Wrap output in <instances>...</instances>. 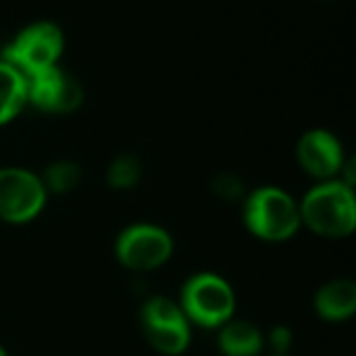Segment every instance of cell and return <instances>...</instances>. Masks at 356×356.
Segmentation results:
<instances>
[{
    "mask_svg": "<svg viewBox=\"0 0 356 356\" xmlns=\"http://www.w3.org/2000/svg\"><path fill=\"white\" fill-rule=\"evenodd\" d=\"M300 221L323 238H346L356 227L355 192L344 181L315 186L298 204Z\"/></svg>",
    "mask_w": 356,
    "mask_h": 356,
    "instance_id": "obj_1",
    "label": "cell"
},
{
    "mask_svg": "<svg viewBox=\"0 0 356 356\" xmlns=\"http://www.w3.org/2000/svg\"><path fill=\"white\" fill-rule=\"evenodd\" d=\"M246 227L265 242L290 240L300 227V209L282 188L265 186L254 190L244 204Z\"/></svg>",
    "mask_w": 356,
    "mask_h": 356,
    "instance_id": "obj_2",
    "label": "cell"
},
{
    "mask_svg": "<svg viewBox=\"0 0 356 356\" xmlns=\"http://www.w3.org/2000/svg\"><path fill=\"white\" fill-rule=\"evenodd\" d=\"M65 50L63 29L52 21H33L17 31L4 46L2 58L17 67L25 77L58 65Z\"/></svg>",
    "mask_w": 356,
    "mask_h": 356,
    "instance_id": "obj_3",
    "label": "cell"
},
{
    "mask_svg": "<svg viewBox=\"0 0 356 356\" xmlns=\"http://www.w3.org/2000/svg\"><path fill=\"white\" fill-rule=\"evenodd\" d=\"M181 311L200 327H221L232 321L236 296L232 286L215 273H198L181 290Z\"/></svg>",
    "mask_w": 356,
    "mask_h": 356,
    "instance_id": "obj_4",
    "label": "cell"
},
{
    "mask_svg": "<svg viewBox=\"0 0 356 356\" xmlns=\"http://www.w3.org/2000/svg\"><path fill=\"white\" fill-rule=\"evenodd\" d=\"M142 332L161 355L177 356L190 346V321L181 307L169 298H152L144 305Z\"/></svg>",
    "mask_w": 356,
    "mask_h": 356,
    "instance_id": "obj_5",
    "label": "cell"
},
{
    "mask_svg": "<svg viewBox=\"0 0 356 356\" xmlns=\"http://www.w3.org/2000/svg\"><path fill=\"white\" fill-rule=\"evenodd\" d=\"M42 179L21 167L0 169V219L6 223H27L46 204Z\"/></svg>",
    "mask_w": 356,
    "mask_h": 356,
    "instance_id": "obj_6",
    "label": "cell"
},
{
    "mask_svg": "<svg viewBox=\"0 0 356 356\" xmlns=\"http://www.w3.org/2000/svg\"><path fill=\"white\" fill-rule=\"evenodd\" d=\"M119 263L131 271H152L165 265L173 254L171 236L156 225H131L119 238L115 246Z\"/></svg>",
    "mask_w": 356,
    "mask_h": 356,
    "instance_id": "obj_7",
    "label": "cell"
},
{
    "mask_svg": "<svg viewBox=\"0 0 356 356\" xmlns=\"http://www.w3.org/2000/svg\"><path fill=\"white\" fill-rule=\"evenodd\" d=\"M25 81H27V102L42 113L69 115L77 111L79 104L83 102L81 83L58 65L27 75Z\"/></svg>",
    "mask_w": 356,
    "mask_h": 356,
    "instance_id": "obj_8",
    "label": "cell"
},
{
    "mask_svg": "<svg viewBox=\"0 0 356 356\" xmlns=\"http://www.w3.org/2000/svg\"><path fill=\"white\" fill-rule=\"evenodd\" d=\"M296 156L300 167L317 179L330 181L344 169L342 142L327 129H309L302 134L296 146Z\"/></svg>",
    "mask_w": 356,
    "mask_h": 356,
    "instance_id": "obj_9",
    "label": "cell"
},
{
    "mask_svg": "<svg viewBox=\"0 0 356 356\" xmlns=\"http://www.w3.org/2000/svg\"><path fill=\"white\" fill-rule=\"evenodd\" d=\"M315 311L327 321H344L356 311V284L350 280H334L315 296Z\"/></svg>",
    "mask_w": 356,
    "mask_h": 356,
    "instance_id": "obj_10",
    "label": "cell"
},
{
    "mask_svg": "<svg viewBox=\"0 0 356 356\" xmlns=\"http://www.w3.org/2000/svg\"><path fill=\"white\" fill-rule=\"evenodd\" d=\"M27 104V81L25 75L0 58V127L10 123Z\"/></svg>",
    "mask_w": 356,
    "mask_h": 356,
    "instance_id": "obj_11",
    "label": "cell"
},
{
    "mask_svg": "<svg viewBox=\"0 0 356 356\" xmlns=\"http://www.w3.org/2000/svg\"><path fill=\"white\" fill-rule=\"evenodd\" d=\"M219 348L225 356H257L263 350V334L250 321H227L221 325Z\"/></svg>",
    "mask_w": 356,
    "mask_h": 356,
    "instance_id": "obj_12",
    "label": "cell"
},
{
    "mask_svg": "<svg viewBox=\"0 0 356 356\" xmlns=\"http://www.w3.org/2000/svg\"><path fill=\"white\" fill-rule=\"evenodd\" d=\"M46 192H56V194H65V192H71L79 179H81V171L75 163L71 161H58V163H52L46 171H44V177H40Z\"/></svg>",
    "mask_w": 356,
    "mask_h": 356,
    "instance_id": "obj_13",
    "label": "cell"
},
{
    "mask_svg": "<svg viewBox=\"0 0 356 356\" xmlns=\"http://www.w3.org/2000/svg\"><path fill=\"white\" fill-rule=\"evenodd\" d=\"M140 175H142L140 161L136 156H131V154H121V156H117L111 163L108 173H106V179H108V184L113 188L127 190V188H131V186L138 184Z\"/></svg>",
    "mask_w": 356,
    "mask_h": 356,
    "instance_id": "obj_14",
    "label": "cell"
},
{
    "mask_svg": "<svg viewBox=\"0 0 356 356\" xmlns=\"http://www.w3.org/2000/svg\"><path fill=\"white\" fill-rule=\"evenodd\" d=\"M269 344L275 350V355L286 356V353L292 346V332L286 325H277L271 334H269Z\"/></svg>",
    "mask_w": 356,
    "mask_h": 356,
    "instance_id": "obj_15",
    "label": "cell"
},
{
    "mask_svg": "<svg viewBox=\"0 0 356 356\" xmlns=\"http://www.w3.org/2000/svg\"><path fill=\"white\" fill-rule=\"evenodd\" d=\"M0 356H8L6 353H4V348H2V346H0Z\"/></svg>",
    "mask_w": 356,
    "mask_h": 356,
    "instance_id": "obj_16",
    "label": "cell"
},
{
    "mask_svg": "<svg viewBox=\"0 0 356 356\" xmlns=\"http://www.w3.org/2000/svg\"><path fill=\"white\" fill-rule=\"evenodd\" d=\"M275 356H280V355H275Z\"/></svg>",
    "mask_w": 356,
    "mask_h": 356,
    "instance_id": "obj_17",
    "label": "cell"
}]
</instances>
